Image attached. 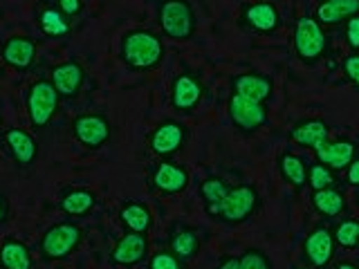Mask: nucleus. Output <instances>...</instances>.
Listing matches in <instances>:
<instances>
[{"mask_svg": "<svg viewBox=\"0 0 359 269\" xmlns=\"http://www.w3.org/2000/svg\"><path fill=\"white\" fill-rule=\"evenodd\" d=\"M121 59L130 70H153L164 59V45L149 29H133L121 39Z\"/></svg>", "mask_w": 359, "mask_h": 269, "instance_id": "obj_1", "label": "nucleus"}, {"mask_svg": "<svg viewBox=\"0 0 359 269\" xmlns=\"http://www.w3.org/2000/svg\"><path fill=\"white\" fill-rule=\"evenodd\" d=\"M294 52L308 65H314L328 52V36L321 27V22L312 16H301L294 27Z\"/></svg>", "mask_w": 359, "mask_h": 269, "instance_id": "obj_2", "label": "nucleus"}, {"mask_svg": "<svg viewBox=\"0 0 359 269\" xmlns=\"http://www.w3.org/2000/svg\"><path fill=\"white\" fill-rule=\"evenodd\" d=\"M81 238H83L81 227L70 220L52 224L41 238L43 261H63V258H67L79 244H81Z\"/></svg>", "mask_w": 359, "mask_h": 269, "instance_id": "obj_3", "label": "nucleus"}, {"mask_svg": "<svg viewBox=\"0 0 359 269\" xmlns=\"http://www.w3.org/2000/svg\"><path fill=\"white\" fill-rule=\"evenodd\" d=\"M59 92L52 81L48 78H41V81H34L27 88L25 95V106H27V115L34 128H45L52 121V117L59 110Z\"/></svg>", "mask_w": 359, "mask_h": 269, "instance_id": "obj_4", "label": "nucleus"}, {"mask_svg": "<svg viewBox=\"0 0 359 269\" xmlns=\"http://www.w3.org/2000/svg\"><path fill=\"white\" fill-rule=\"evenodd\" d=\"M258 207H261V195H258L256 186L252 184L231 186L227 198L220 205L218 220L224 224H243L254 216Z\"/></svg>", "mask_w": 359, "mask_h": 269, "instance_id": "obj_5", "label": "nucleus"}, {"mask_svg": "<svg viewBox=\"0 0 359 269\" xmlns=\"http://www.w3.org/2000/svg\"><path fill=\"white\" fill-rule=\"evenodd\" d=\"M160 27L168 39L189 41L196 32V14L187 0H164L160 5Z\"/></svg>", "mask_w": 359, "mask_h": 269, "instance_id": "obj_6", "label": "nucleus"}, {"mask_svg": "<svg viewBox=\"0 0 359 269\" xmlns=\"http://www.w3.org/2000/svg\"><path fill=\"white\" fill-rule=\"evenodd\" d=\"M227 112L231 123L243 132H254L258 128H263L269 119L267 104H258V101L245 99L241 95H233L227 101Z\"/></svg>", "mask_w": 359, "mask_h": 269, "instance_id": "obj_7", "label": "nucleus"}, {"mask_svg": "<svg viewBox=\"0 0 359 269\" xmlns=\"http://www.w3.org/2000/svg\"><path fill=\"white\" fill-rule=\"evenodd\" d=\"M189 171L182 164H175V162H168L162 160L153 166L151 171V186L153 191L162 195H175V193H182V191L189 186Z\"/></svg>", "mask_w": 359, "mask_h": 269, "instance_id": "obj_8", "label": "nucleus"}, {"mask_svg": "<svg viewBox=\"0 0 359 269\" xmlns=\"http://www.w3.org/2000/svg\"><path fill=\"white\" fill-rule=\"evenodd\" d=\"M72 132L86 149H101L110 139V121L104 115H79L72 121Z\"/></svg>", "mask_w": 359, "mask_h": 269, "instance_id": "obj_9", "label": "nucleus"}, {"mask_svg": "<svg viewBox=\"0 0 359 269\" xmlns=\"http://www.w3.org/2000/svg\"><path fill=\"white\" fill-rule=\"evenodd\" d=\"M334 238H332V231L328 227H314L308 235H306V242H303V254H306V261L317 267V269H323L328 267L330 261L334 258Z\"/></svg>", "mask_w": 359, "mask_h": 269, "instance_id": "obj_10", "label": "nucleus"}, {"mask_svg": "<svg viewBox=\"0 0 359 269\" xmlns=\"http://www.w3.org/2000/svg\"><path fill=\"white\" fill-rule=\"evenodd\" d=\"M146 256H149V238H146V233L128 231L117 240L115 249L110 254V263L115 267H135L146 261Z\"/></svg>", "mask_w": 359, "mask_h": 269, "instance_id": "obj_11", "label": "nucleus"}, {"mask_svg": "<svg viewBox=\"0 0 359 269\" xmlns=\"http://www.w3.org/2000/svg\"><path fill=\"white\" fill-rule=\"evenodd\" d=\"M187 137H189V132H187V128L182 126V123L164 121L151 132L149 146H151V151L157 157H162V160H164V157H171V155H175L180 149H182V146L187 144Z\"/></svg>", "mask_w": 359, "mask_h": 269, "instance_id": "obj_12", "label": "nucleus"}, {"mask_svg": "<svg viewBox=\"0 0 359 269\" xmlns=\"http://www.w3.org/2000/svg\"><path fill=\"white\" fill-rule=\"evenodd\" d=\"M280 11L274 3L258 0V3L243 5V25L256 34H274L280 27Z\"/></svg>", "mask_w": 359, "mask_h": 269, "instance_id": "obj_13", "label": "nucleus"}, {"mask_svg": "<svg viewBox=\"0 0 359 269\" xmlns=\"http://www.w3.org/2000/svg\"><path fill=\"white\" fill-rule=\"evenodd\" d=\"M202 97H205V88L202 81L194 74H177L171 83V104L180 112H189L194 110Z\"/></svg>", "mask_w": 359, "mask_h": 269, "instance_id": "obj_14", "label": "nucleus"}, {"mask_svg": "<svg viewBox=\"0 0 359 269\" xmlns=\"http://www.w3.org/2000/svg\"><path fill=\"white\" fill-rule=\"evenodd\" d=\"M231 92L241 95L245 99L258 101V104H267V99L274 92L272 78L258 72H245L231 78Z\"/></svg>", "mask_w": 359, "mask_h": 269, "instance_id": "obj_15", "label": "nucleus"}, {"mask_svg": "<svg viewBox=\"0 0 359 269\" xmlns=\"http://www.w3.org/2000/svg\"><path fill=\"white\" fill-rule=\"evenodd\" d=\"M200 233L184 222H175L168 231V251H173L180 261H191L200 251Z\"/></svg>", "mask_w": 359, "mask_h": 269, "instance_id": "obj_16", "label": "nucleus"}, {"mask_svg": "<svg viewBox=\"0 0 359 269\" xmlns=\"http://www.w3.org/2000/svg\"><path fill=\"white\" fill-rule=\"evenodd\" d=\"M36 59V43L29 36H11L3 45V61L18 72H25Z\"/></svg>", "mask_w": 359, "mask_h": 269, "instance_id": "obj_17", "label": "nucleus"}, {"mask_svg": "<svg viewBox=\"0 0 359 269\" xmlns=\"http://www.w3.org/2000/svg\"><path fill=\"white\" fill-rule=\"evenodd\" d=\"M56 92L61 97H76L86 81V70L81 63L76 61H65L61 65H56L52 70V78Z\"/></svg>", "mask_w": 359, "mask_h": 269, "instance_id": "obj_18", "label": "nucleus"}, {"mask_svg": "<svg viewBox=\"0 0 359 269\" xmlns=\"http://www.w3.org/2000/svg\"><path fill=\"white\" fill-rule=\"evenodd\" d=\"M5 144L14 157V162L20 166H29L36 162L39 157V142L32 137L27 130L22 128H9L5 132Z\"/></svg>", "mask_w": 359, "mask_h": 269, "instance_id": "obj_19", "label": "nucleus"}, {"mask_svg": "<svg viewBox=\"0 0 359 269\" xmlns=\"http://www.w3.org/2000/svg\"><path fill=\"white\" fill-rule=\"evenodd\" d=\"M314 153H317V160L321 164L332 168V171H341V168H348V164L355 160L357 149H355L353 142L339 139V142H323V144H319L317 149H314Z\"/></svg>", "mask_w": 359, "mask_h": 269, "instance_id": "obj_20", "label": "nucleus"}, {"mask_svg": "<svg viewBox=\"0 0 359 269\" xmlns=\"http://www.w3.org/2000/svg\"><path fill=\"white\" fill-rule=\"evenodd\" d=\"M359 14V0H319L314 18L321 25H337Z\"/></svg>", "mask_w": 359, "mask_h": 269, "instance_id": "obj_21", "label": "nucleus"}, {"mask_svg": "<svg viewBox=\"0 0 359 269\" xmlns=\"http://www.w3.org/2000/svg\"><path fill=\"white\" fill-rule=\"evenodd\" d=\"M290 137L303 149H317L319 144L328 142V123L323 119H303L290 130Z\"/></svg>", "mask_w": 359, "mask_h": 269, "instance_id": "obj_22", "label": "nucleus"}, {"mask_svg": "<svg viewBox=\"0 0 359 269\" xmlns=\"http://www.w3.org/2000/svg\"><path fill=\"white\" fill-rule=\"evenodd\" d=\"M97 198L90 188H65L61 193L59 207L72 218H83L95 209Z\"/></svg>", "mask_w": 359, "mask_h": 269, "instance_id": "obj_23", "label": "nucleus"}, {"mask_svg": "<svg viewBox=\"0 0 359 269\" xmlns=\"http://www.w3.org/2000/svg\"><path fill=\"white\" fill-rule=\"evenodd\" d=\"M32 251L25 242L9 238L0 244V269H32Z\"/></svg>", "mask_w": 359, "mask_h": 269, "instance_id": "obj_24", "label": "nucleus"}, {"mask_svg": "<svg viewBox=\"0 0 359 269\" xmlns=\"http://www.w3.org/2000/svg\"><path fill=\"white\" fill-rule=\"evenodd\" d=\"M119 220L123 222V227L135 233H146L153 227V216L146 205L142 202H123L119 209Z\"/></svg>", "mask_w": 359, "mask_h": 269, "instance_id": "obj_25", "label": "nucleus"}, {"mask_svg": "<svg viewBox=\"0 0 359 269\" xmlns=\"http://www.w3.org/2000/svg\"><path fill=\"white\" fill-rule=\"evenodd\" d=\"M312 207L323 218H337L346 211V198L339 188H319L312 193Z\"/></svg>", "mask_w": 359, "mask_h": 269, "instance_id": "obj_26", "label": "nucleus"}, {"mask_svg": "<svg viewBox=\"0 0 359 269\" xmlns=\"http://www.w3.org/2000/svg\"><path fill=\"white\" fill-rule=\"evenodd\" d=\"M229 188L231 186L224 182V179H220V177H207L205 182L200 184V195H202V200H205L207 213H209L211 218H218L220 205H222V200L227 198Z\"/></svg>", "mask_w": 359, "mask_h": 269, "instance_id": "obj_27", "label": "nucleus"}, {"mask_svg": "<svg viewBox=\"0 0 359 269\" xmlns=\"http://www.w3.org/2000/svg\"><path fill=\"white\" fill-rule=\"evenodd\" d=\"M278 171H280V175H283V179L287 184H292V186H297V188H301L303 184L308 182V168H306V162L301 160L299 155H294V153H280V157H278Z\"/></svg>", "mask_w": 359, "mask_h": 269, "instance_id": "obj_28", "label": "nucleus"}, {"mask_svg": "<svg viewBox=\"0 0 359 269\" xmlns=\"http://www.w3.org/2000/svg\"><path fill=\"white\" fill-rule=\"evenodd\" d=\"M39 25H41L45 36H50V39L65 36V34L70 32V22H67V16L63 14L61 9H54V7H48V9L41 11Z\"/></svg>", "mask_w": 359, "mask_h": 269, "instance_id": "obj_29", "label": "nucleus"}, {"mask_svg": "<svg viewBox=\"0 0 359 269\" xmlns=\"http://www.w3.org/2000/svg\"><path fill=\"white\" fill-rule=\"evenodd\" d=\"M332 238L344 249H359V220L348 218L337 222L332 229Z\"/></svg>", "mask_w": 359, "mask_h": 269, "instance_id": "obj_30", "label": "nucleus"}, {"mask_svg": "<svg viewBox=\"0 0 359 269\" xmlns=\"http://www.w3.org/2000/svg\"><path fill=\"white\" fill-rule=\"evenodd\" d=\"M308 184H310L314 191L332 186V184H334V173H332V168H328V166L321 164V162L312 164V166L308 168Z\"/></svg>", "mask_w": 359, "mask_h": 269, "instance_id": "obj_31", "label": "nucleus"}, {"mask_svg": "<svg viewBox=\"0 0 359 269\" xmlns=\"http://www.w3.org/2000/svg\"><path fill=\"white\" fill-rule=\"evenodd\" d=\"M241 258V269H274L265 251L261 249H245Z\"/></svg>", "mask_w": 359, "mask_h": 269, "instance_id": "obj_32", "label": "nucleus"}, {"mask_svg": "<svg viewBox=\"0 0 359 269\" xmlns=\"http://www.w3.org/2000/svg\"><path fill=\"white\" fill-rule=\"evenodd\" d=\"M182 263L184 261H180V258L173 251H157L151 258L149 269H184Z\"/></svg>", "mask_w": 359, "mask_h": 269, "instance_id": "obj_33", "label": "nucleus"}, {"mask_svg": "<svg viewBox=\"0 0 359 269\" xmlns=\"http://www.w3.org/2000/svg\"><path fill=\"white\" fill-rule=\"evenodd\" d=\"M341 67H344V74L348 81L359 90V52H353L351 56H346Z\"/></svg>", "mask_w": 359, "mask_h": 269, "instance_id": "obj_34", "label": "nucleus"}, {"mask_svg": "<svg viewBox=\"0 0 359 269\" xmlns=\"http://www.w3.org/2000/svg\"><path fill=\"white\" fill-rule=\"evenodd\" d=\"M346 41L355 52H359V14L346 20Z\"/></svg>", "mask_w": 359, "mask_h": 269, "instance_id": "obj_35", "label": "nucleus"}, {"mask_svg": "<svg viewBox=\"0 0 359 269\" xmlns=\"http://www.w3.org/2000/svg\"><path fill=\"white\" fill-rule=\"evenodd\" d=\"M59 9L65 16H79L83 9V0H59Z\"/></svg>", "mask_w": 359, "mask_h": 269, "instance_id": "obj_36", "label": "nucleus"}, {"mask_svg": "<svg viewBox=\"0 0 359 269\" xmlns=\"http://www.w3.org/2000/svg\"><path fill=\"white\" fill-rule=\"evenodd\" d=\"M346 182L351 186H359V157H355V160L348 164L346 168Z\"/></svg>", "mask_w": 359, "mask_h": 269, "instance_id": "obj_37", "label": "nucleus"}, {"mask_svg": "<svg viewBox=\"0 0 359 269\" xmlns=\"http://www.w3.org/2000/svg\"><path fill=\"white\" fill-rule=\"evenodd\" d=\"M216 269H241V258H236V256L222 258L220 265H218Z\"/></svg>", "mask_w": 359, "mask_h": 269, "instance_id": "obj_38", "label": "nucleus"}, {"mask_svg": "<svg viewBox=\"0 0 359 269\" xmlns=\"http://www.w3.org/2000/svg\"><path fill=\"white\" fill-rule=\"evenodd\" d=\"M7 216H9V202H7L3 191H0V224L7 220Z\"/></svg>", "mask_w": 359, "mask_h": 269, "instance_id": "obj_39", "label": "nucleus"}, {"mask_svg": "<svg viewBox=\"0 0 359 269\" xmlns=\"http://www.w3.org/2000/svg\"><path fill=\"white\" fill-rule=\"evenodd\" d=\"M334 269H359V267H355V265H351V263H337Z\"/></svg>", "mask_w": 359, "mask_h": 269, "instance_id": "obj_40", "label": "nucleus"}, {"mask_svg": "<svg viewBox=\"0 0 359 269\" xmlns=\"http://www.w3.org/2000/svg\"><path fill=\"white\" fill-rule=\"evenodd\" d=\"M294 269H306V267H294Z\"/></svg>", "mask_w": 359, "mask_h": 269, "instance_id": "obj_41", "label": "nucleus"}]
</instances>
